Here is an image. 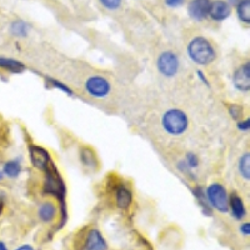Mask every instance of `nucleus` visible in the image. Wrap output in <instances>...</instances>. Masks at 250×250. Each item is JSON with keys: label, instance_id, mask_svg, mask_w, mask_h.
Listing matches in <instances>:
<instances>
[{"label": "nucleus", "instance_id": "f257e3e1", "mask_svg": "<svg viewBox=\"0 0 250 250\" xmlns=\"http://www.w3.org/2000/svg\"><path fill=\"white\" fill-rule=\"evenodd\" d=\"M188 54L198 65H209L216 58L215 49L204 37H195L191 40L188 45Z\"/></svg>", "mask_w": 250, "mask_h": 250}, {"label": "nucleus", "instance_id": "f03ea898", "mask_svg": "<svg viewBox=\"0 0 250 250\" xmlns=\"http://www.w3.org/2000/svg\"><path fill=\"white\" fill-rule=\"evenodd\" d=\"M162 125L164 130L174 137H179L187 131L189 126L188 115L180 109H170L165 111L162 118Z\"/></svg>", "mask_w": 250, "mask_h": 250}, {"label": "nucleus", "instance_id": "7ed1b4c3", "mask_svg": "<svg viewBox=\"0 0 250 250\" xmlns=\"http://www.w3.org/2000/svg\"><path fill=\"white\" fill-rule=\"evenodd\" d=\"M207 199L209 204L220 213H227L229 210V196L228 191L222 184L213 183L207 189Z\"/></svg>", "mask_w": 250, "mask_h": 250}, {"label": "nucleus", "instance_id": "20e7f679", "mask_svg": "<svg viewBox=\"0 0 250 250\" xmlns=\"http://www.w3.org/2000/svg\"><path fill=\"white\" fill-rule=\"evenodd\" d=\"M179 58L173 51H164L156 60V66L160 74L167 78H171L179 70Z\"/></svg>", "mask_w": 250, "mask_h": 250}, {"label": "nucleus", "instance_id": "39448f33", "mask_svg": "<svg viewBox=\"0 0 250 250\" xmlns=\"http://www.w3.org/2000/svg\"><path fill=\"white\" fill-rule=\"evenodd\" d=\"M111 85L108 79L99 77V75H93L85 82V90L90 97L102 99L105 98L110 93Z\"/></svg>", "mask_w": 250, "mask_h": 250}, {"label": "nucleus", "instance_id": "423d86ee", "mask_svg": "<svg viewBox=\"0 0 250 250\" xmlns=\"http://www.w3.org/2000/svg\"><path fill=\"white\" fill-rule=\"evenodd\" d=\"M234 86H235L238 90L243 91H249L250 89V65L249 62L247 64H243L240 68H238L234 73L233 78Z\"/></svg>", "mask_w": 250, "mask_h": 250}, {"label": "nucleus", "instance_id": "0eeeda50", "mask_svg": "<svg viewBox=\"0 0 250 250\" xmlns=\"http://www.w3.org/2000/svg\"><path fill=\"white\" fill-rule=\"evenodd\" d=\"M30 160L31 164L34 165L35 168L39 170H46L48 165L50 163V155L48 150L44 148H40L38 145L30 146Z\"/></svg>", "mask_w": 250, "mask_h": 250}, {"label": "nucleus", "instance_id": "6e6552de", "mask_svg": "<svg viewBox=\"0 0 250 250\" xmlns=\"http://www.w3.org/2000/svg\"><path fill=\"white\" fill-rule=\"evenodd\" d=\"M210 5V0H193L189 4L188 12H189V15H190L191 19L200 21V20L205 19L209 15Z\"/></svg>", "mask_w": 250, "mask_h": 250}, {"label": "nucleus", "instance_id": "1a4fd4ad", "mask_svg": "<svg viewBox=\"0 0 250 250\" xmlns=\"http://www.w3.org/2000/svg\"><path fill=\"white\" fill-rule=\"evenodd\" d=\"M108 244L104 236L102 235L99 230L97 229H91L86 234L85 243H84V250H106Z\"/></svg>", "mask_w": 250, "mask_h": 250}, {"label": "nucleus", "instance_id": "9d476101", "mask_svg": "<svg viewBox=\"0 0 250 250\" xmlns=\"http://www.w3.org/2000/svg\"><path fill=\"white\" fill-rule=\"evenodd\" d=\"M209 14L214 20L222 21V20L229 18V15L231 14V6L224 0H216V1L211 3Z\"/></svg>", "mask_w": 250, "mask_h": 250}, {"label": "nucleus", "instance_id": "9b49d317", "mask_svg": "<svg viewBox=\"0 0 250 250\" xmlns=\"http://www.w3.org/2000/svg\"><path fill=\"white\" fill-rule=\"evenodd\" d=\"M45 190L62 198L64 196V191H65V188H64V183H62V180L60 179L59 176L48 173V178H46L45 182Z\"/></svg>", "mask_w": 250, "mask_h": 250}, {"label": "nucleus", "instance_id": "f8f14e48", "mask_svg": "<svg viewBox=\"0 0 250 250\" xmlns=\"http://www.w3.org/2000/svg\"><path fill=\"white\" fill-rule=\"evenodd\" d=\"M229 208L231 209V214L236 220H242L247 215V209L243 203L242 198L238 194H233L229 199Z\"/></svg>", "mask_w": 250, "mask_h": 250}, {"label": "nucleus", "instance_id": "ddd939ff", "mask_svg": "<svg viewBox=\"0 0 250 250\" xmlns=\"http://www.w3.org/2000/svg\"><path fill=\"white\" fill-rule=\"evenodd\" d=\"M55 215H57V207L54 203L46 202L40 205L38 209V216L42 222L50 223L54 220Z\"/></svg>", "mask_w": 250, "mask_h": 250}, {"label": "nucleus", "instance_id": "4468645a", "mask_svg": "<svg viewBox=\"0 0 250 250\" xmlns=\"http://www.w3.org/2000/svg\"><path fill=\"white\" fill-rule=\"evenodd\" d=\"M0 69H4V70H8L10 73L19 74V73H23L25 70V65H24L23 62H18L15 59L0 57Z\"/></svg>", "mask_w": 250, "mask_h": 250}, {"label": "nucleus", "instance_id": "2eb2a0df", "mask_svg": "<svg viewBox=\"0 0 250 250\" xmlns=\"http://www.w3.org/2000/svg\"><path fill=\"white\" fill-rule=\"evenodd\" d=\"M131 193L126 188H120L117 191V205L120 209H128L131 204Z\"/></svg>", "mask_w": 250, "mask_h": 250}, {"label": "nucleus", "instance_id": "dca6fc26", "mask_svg": "<svg viewBox=\"0 0 250 250\" xmlns=\"http://www.w3.org/2000/svg\"><path fill=\"white\" fill-rule=\"evenodd\" d=\"M3 173L8 178H17L21 173V165L18 160H9L4 164Z\"/></svg>", "mask_w": 250, "mask_h": 250}, {"label": "nucleus", "instance_id": "f3484780", "mask_svg": "<svg viewBox=\"0 0 250 250\" xmlns=\"http://www.w3.org/2000/svg\"><path fill=\"white\" fill-rule=\"evenodd\" d=\"M236 12H238L239 19L244 23H250V1L249 0H242L236 5Z\"/></svg>", "mask_w": 250, "mask_h": 250}, {"label": "nucleus", "instance_id": "a211bd4d", "mask_svg": "<svg viewBox=\"0 0 250 250\" xmlns=\"http://www.w3.org/2000/svg\"><path fill=\"white\" fill-rule=\"evenodd\" d=\"M30 30V26L23 21V20H18V21H14L10 26V31L12 34H14L15 37H26Z\"/></svg>", "mask_w": 250, "mask_h": 250}, {"label": "nucleus", "instance_id": "6ab92c4d", "mask_svg": "<svg viewBox=\"0 0 250 250\" xmlns=\"http://www.w3.org/2000/svg\"><path fill=\"white\" fill-rule=\"evenodd\" d=\"M239 171L242 174V176L244 179L249 180L250 179V155L249 153L244 154V155L240 158L239 160Z\"/></svg>", "mask_w": 250, "mask_h": 250}, {"label": "nucleus", "instance_id": "aec40b11", "mask_svg": "<svg viewBox=\"0 0 250 250\" xmlns=\"http://www.w3.org/2000/svg\"><path fill=\"white\" fill-rule=\"evenodd\" d=\"M82 160L83 164L86 165V167H90V168H94L97 165V158H95V154L91 149L84 148L82 150Z\"/></svg>", "mask_w": 250, "mask_h": 250}, {"label": "nucleus", "instance_id": "412c9836", "mask_svg": "<svg viewBox=\"0 0 250 250\" xmlns=\"http://www.w3.org/2000/svg\"><path fill=\"white\" fill-rule=\"evenodd\" d=\"M100 3L105 6L106 9H110V10H114V9H118L122 4V0H100Z\"/></svg>", "mask_w": 250, "mask_h": 250}, {"label": "nucleus", "instance_id": "4be33fe9", "mask_svg": "<svg viewBox=\"0 0 250 250\" xmlns=\"http://www.w3.org/2000/svg\"><path fill=\"white\" fill-rule=\"evenodd\" d=\"M49 82H50L51 84H53V86H54V88L60 89V90L64 91V93H66V94H69V95H71V94H73V91H71L70 89L68 88V86L64 85L62 83H59V82H58V80H54V79H49Z\"/></svg>", "mask_w": 250, "mask_h": 250}, {"label": "nucleus", "instance_id": "5701e85b", "mask_svg": "<svg viewBox=\"0 0 250 250\" xmlns=\"http://www.w3.org/2000/svg\"><path fill=\"white\" fill-rule=\"evenodd\" d=\"M187 165L189 167V168H196L198 167V158H196V155H194V154H188L187 155Z\"/></svg>", "mask_w": 250, "mask_h": 250}, {"label": "nucleus", "instance_id": "b1692460", "mask_svg": "<svg viewBox=\"0 0 250 250\" xmlns=\"http://www.w3.org/2000/svg\"><path fill=\"white\" fill-rule=\"evenodd\" d=\"M229 111H230V115L234 118V119H239V118H240V115H242V113H243L242 108H239L238 105L230 106Z\"/></svg>", "mask_w": 250, "mask_h": 250}, {"label": "nucleus", "instance_id": "393cba45", "mask_svg": "<svg viewBox=\"0 0 250 250\" xmlns=\"http://www.w3.org/2000/svg\"><path fill=\"white\" fill-rule=\"evenodd\" d=\"M238 128L240 129V130H243V131H245V130L248 131V130H249V128H250V120H249V118H248L247 120H244V122L239 123Z\"/></svg>", "mask_w": 250, "mask_h": 250}, {"label": "nucleus", "instance_id": "a878e982", "mask_svg": "<svg viewBox=\"0 0 250 250\" xmlns=\"http://www.w3.org/2000/svg\"><path fill=\"white\" fill-rule=\"evenodd\" d=\"M240 231L244 236H249L250 234V224L249 223H244V224L240 225Z\"/></svg>", "mask_w": 250, "mask_h": 250}, {"label": "nucleus", "instance_id": "bb28decb", "mask_svg": "<svg viewBox=\"0 0 250 250\" xmlns=\"http://www.w3.org/2000/svg\"><path fill=\"white\" fill-rule=\"evenodd\" d=\"M165 3L169 6H178L183 3V0H165Z\"/></svg>", "mask_w": 250, "mask_h": 250}, {"label": "nucleus", "instance_id": "cd10ccee", "mask_svg": "<svg viewBox=\"0 0 250 250\" xmlns=\"http://www.w3.org/2000/svg\"><path fill=\"white\" fill-rule=\"evenodd\" d=\"M15 250H35V249L31 247V245L24 244V245H20V247H18Z\"/></svg>", "mask_w": 250, "mask_h": 250}, {"label": "nucleus", "instance_id": "c85d7f7f", "mask_svg": "<svg viewBox=\"0 0 250 250\" xmlns=\"http://www.w3.org/2000/svg\"><path fill=\"white\" fill-rule=\"evenodd\" d=\"M240 1H242V0H228L227 3L229 4V5H230V4H231V5H238Z\"/></svg>", "mask_w": 250, "mask_h": 250}, {"label": "nucleus", "instance_id": "c756f323", "mask_svg": "<svg viewBox=\"0 0 250 250\" xmlns=\"http://www.w3.org/2000/svg\"><path fill=\"white\" fill-rule=\"evenodd\" d=\"M0 250H8V248H6L5 243L0 242Z\"/></svg>", "mask_w": 250, "mask_h": 250}, {"label": "nucleus", "instance_id": "7c9ffc66", "mask_svg": "<svg viewBox=\"0 0 250 250\" xmlns=\"http://www.w3.org/2000/svg\"><path fill=\"white\" fill-rule=\"evenodd\" d=\"M3 209H4V202H3V199L0 198V214H1Z\"/></svg>", "mask_w": 250, "mask_h": 250}, {"label": "nucleus", "instance_id": "2f4dec72", "mask_svg": "<svg viewBox=\"0 0 250 250\" xmlns=\"http://www.w3.org/2000/svg\"><path fill=\"white\" fill-rule=\"evenodd\" d=\"M4 179V173L1 170H0V182H1V180Z\"/></svg>", "mask_w": 250, "mask_h": 250}]
</instances>
